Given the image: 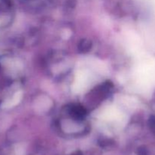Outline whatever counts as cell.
Returning <instances> with one entry per match:
<instances>
[{
    "label": "cell",
    "mask_w": 155,
    "mask_h": 155,
    "mask_svg": "<svg viewBox=\"0 0 155 155\" xmlns=\"http://www.w3.org/2000/svg\"><path fill=\"white\" fill-rule=\"evenodd\" d=\"M70 113L72 115L73 117L75 119H82L86 114V110L83 107H80V106H74L70 110Z\"/></svg>",
    "instance_id": "6da1fadb"
},
{
    "label": "cell",
    "mask_w": 155,
    "mask_h": 155,
    "mask_svg": "<svg viewBox=\"0 0 155 155\" xmlns=\"http://www.w3.org/2000/svg\"><path fill=\"white\" fill-rule=\"evenodd\" d=\"M79 51L82 53H86L89 51L92 48V42L89 39H83L80 42L78 45Z\"/></svg>",
    "instance_id": "7a4b0ae2"
}]
</instances>
